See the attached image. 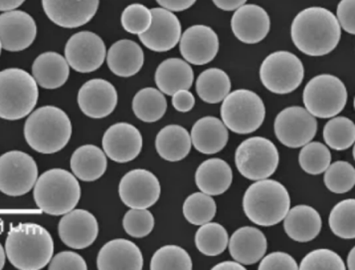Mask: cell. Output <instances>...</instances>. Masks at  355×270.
<instances>
[{"label":"cell","instance_id":"1","mask_svg":"<svg viewBox=\"0 0 355 270\" xmlns=\"http://www.w3.org/2000/svg\"><path fill=\"white\" fill-rule=\"evenodd\" d=\"M291 36L295 47L311 57L333 52L341 38V27L336 16L324 8H309L293 20Z\"/></svg>","mask_w":355,"mask_h":270},{"label":"cell","instance_id":"31","mask_svg":"<svg viewBox=\"0 0 355 270\" xmlns=\"http://www.w3.org/2000/svg\"><path fill=\"white\" fill-rule=\"evenodd\" d=\"M71 170L83 182H94L106 173L107 160L105 152L95 145L78 148L71 157Z\"/></svg>","mask_w":355,"mask_h":270},{"label":"cell","instance_id":"15","mask_svg":"<svg viewBox=\"0 0 355 270\" xmlns=\"http://www.w3.org/2000/svg\"><path fill=\"white\" fill-rule=\"evenodd\" d=\"M37 35L35 20L22 10L0 15V42L6 51L19 52L33 44Z\"/></svg>","mask_w":355,"mask_h":270},{"label":"cell","instance_id":"51","mask_svg":"<svg viewBox=\"0 0 355 270\" xmlns=\"http://www.w3.org/2000/svg\"><path fill=\"white\" fill-rule=\"evenodd\" d=\"M25 0H0V11L15 10L16 8L21 6Z\"/></svg>","mask_w":355,"mask_h":270},{"label":"cell","instance_id":"52","mask_svg":"<svg viewBox=\"0 0 355 270\" xmlns=\"http://www.w3.org/2000/svg\"><path fill=\"white\" fill-rule=\"evenodd\" d=\"M212 269L217 270H245L246 267H243L241 263L238 262H223L215 265Z\"/></svg>","mask_w":355,"mask_h":270},{"label":"cell","instance_id":"9","mask_svg":"<svg viewBox=\"0 0 355 270\" xmlns=\"http://www.w3.org/2000/svg\"><path fill=\"white\" fill-rule=\"evenodd\" d=\"M280 162L275 144L264 137L243 141L235 152V164L243 177L250 180H265L274 175Z\"/></svg>","mask_w":355,"mask_h":270},{"label":"cell","instance_id":"5","mask_svg":"<svg viewBox=\"0 0 355 270\" xmlns=\"http://www.w3.org/2000/svg\"><path fill=\"white\" fill-rule=\"evenodd\" d=\"M33 196L38 209L45 214L64 216L81 200V185L70 171L52 169L37 178Z\"/></svg>","mask_w":355,"mask_h":270},{"label":"cell","instance_id":"41","mask_svg":"<svg viewBox=\"0 0 355 270\" xmlns=\"http://www.w3.org/2000/svg\"><path fill=\"white\" fill-rule=\"evenodd\" d=\"M324 185L331 193L345 194L355 185L354 167L350 162L338 161L325 170Z\"/></svg>","mask_w":355,"mask_h":270},{"label":"cell","instance_id":"44","mask_svg":"<svg viewBox=\"0 0 355 270\" xmlns=\"http://www.w3.org/2000/svg\"><path fill=\"white\" fill-rule=\"evenodd\" d=\"M123 226L125 233L132 237H148L155 228V217L146 209H132L125 214Z\"/></svg>","mask_w":355,"mask_h":270},{"label":"cell","instance_id":"46","mask_svg":"<svg viewBox=\"0 0 355 270\" xmlns=\"http://www.w3.org/2000/svg\"><path fill=\"white\" fill-rule=\"evenodd\" d=\"M260 270H295L299 269L297 262L292 255L286 253H272L262 258Z\"/></svg>","mask_w":355,"mask_h":270},{"label":"cell","instance_id":"48","mask_svg":"<svg viewBox=\"0 0 355 270\" xmlns=\"http://www.w3.org/2000/svg\"><path fill=\"white\" fill-rule=\"evenodd\" d=\"M173 105L176 111L187 113L193 109L196 98L189 90H180L173 95Z\"/></svg>","mask_w":355,"mask_h":270},{"label":"cell","instance_id":"6","mask_svg":"<svg viewBox=\"0 0 355 270\" xmlns=\"http://www.w3.org/2000/svg\"><path fill=\"white\" fill-rule=\"evenodd\" d=\"M38 84L32 75L19 68L0 71V118L16 121L35 108Z\"/></svg>","mask_w":355,"mask_h":270},{"label":"cell","instance_id":"29","mask_svg":"<svg viewBox=\"0 0 355 270\" xmlns=\"http://www.w3.org/2000/svg\"><path fill=\"white\" fill-rule=\"evenodd\" d=\"M233 182V171L228 162L219 158L206 160L198 167L196 183L200 192L220 196L228 191Z\"/></svg>","mask_w":355,"mask_h":270},{"label":"cell","instance_id":"49","mask_svg":"<svg viewBox=\"0 0 355 270\" xmlns=\"http://www.w3.org/2000/svg\"><path fill=\"white\" fill-rule=\"evenodd\" d=\"M197 0H157V3L162 8L173 11V12H182V11L187 10Z\"/></svg>","mask_w":355,"mask_h":270},{"label":"cell","instance_id":"36","mask_svg":"<svg viewBox=\"0 0 355 270\" xmlns=\"http://www.w3.org/2000/svg\"><path fill=\"white\" fill-rule=\"evenodd\" d=\"M182 210L183 216L189 223L200 226L209 223L216 216V201L202 192L194 193L185 200Z\"/></svg>","mask_w":355,"mask_h":270},{"label":"cell","instance_id":"35","mask_svg":"<svg viewBox=\"0 0 355 270\" xmlns=\"http://www.w3.org/2000/svg\"><path fill=\"white\" fill-rule=\"evenodd\" d=\"M229 235L223 226L217 223L202 224L196 235V246L202 255L217 256L228 246Z\"/></svg>","mask_w":355,"mask_h":270},{"label":"cell","instance_id":"54","mask_svg":"<svg viewBox=\"0 0 355 270\" xmlns=\"http://www.w3.org/2000/svg\"><path fill=\"white\" fill-rule=\"evenodd\" d=\"M6 251H4L3 247L0 244V270L3 269L4 264H6Z\"/></svg>","mask_w":355,"mask_h":270},{"label":"cell","instance_id":"30","mask_svg":"<svg viewBox=\"0 0 355 270\" xmlns=\"http://www.w3.org/2000/svg\"><path fill=\"white\" fill-rule=\"evenodd\" d=\"M65 57L56 52L39 55L32 65V74L39 86L44 89H58L67 82L70 75Z\"/></svg>","mask_w":355,"mask_h":270},{"label":"cell","instance_id":"39","mask_svg":"<svg viewBox=\"0 0 355 270\" xmlns=\"http://www.w3.org/2000/svg\"><path fill=\"white\" fill-rule=\"evenodd\" d=\"M192 260L184 248L178 246L160 247L150 260L151 270H191Z\"/></svg>","mask_w":355,"mask_h":270},{"label":"cell","instance_id":"24","mask_svg":"<svg viewBox=\"0 0 355 270\" xmlns=\"http://www.w3.org/2000/svg\"><path fill=\"white\" fill-rule=\"evenodd\" d=\"M229 253L241 264L252 265L260 262L267 251L264 233L253 226H243L236 230L228 242Z\"/></svg>","mask_w":355,"mask_h":270},{"label":"cell","instance_id":"11","mask_svg":"<svg viewBox=\"0 0 355 270\" xmlns=\"http://www.w3.org/2000/svg\"><path fill=\"white\" fill-rule=\"evenodd\" d=\"M38 178L37 164L21 151L0 155V192L9 196H21L31 191Z\"/></svg>","mask_w":355,"mask_h":270},{"label":"cell","instance_id":"38","mask_svg":"<svg viewBox=\"0 0 355 270\" xmlns=\"http://www.w3.org/2000/svg\"><path fill=\"white\" fill-rule=\"evenodd\" d=\"M331 232L343 239L355 237V201L347 199L334 205L329 219Z\"/></svg>","mask_w":355,"mask_h":270},{"label":"cell","instance_id":"14","mask_svg":"<svg viewBox=\"0 0 355 270\" xmlns=\"http://www.w3.org/2000/svg\"><path fill=\"white\" fill-rule=\"evenodd\" d=\"M162 194L159 178L151 171L137 169L125 174L119 185L121 201L132 209H148L157 203Z\"/></svg>","mask_w":355,"mask_h":270},{"label":"cell","instance_id":"55","mask_svg":"<svg viewBox=\"0 0 355 270\" xmlns=\"http://www.w3.org/2000/svg\"><path fill=\"white\" fill-rule=\"evenodd\" d=\"M2 230H3V224H2V221H0V233H2Z\"/></svg>","mask_w":355,"mask_h":270},{"label":"cell","instance_id":"56","mask_svg":"<svg viewBox=\"0 0 355 270\" xmlns=\"http://www.w3.org/2000/svg\"><path fill=\"white\" fill-rule=\"evenodd\" d=\"M1 49H2V45H1V42H0V55H1Z\"/></svg>","mask_w":355,"mask_h":270},{"label":"cell","instance_id":"19","mask_svg":"<svg viewBox=\"0 0 355 270\" xmlns=\"http://www.w3.org/2000/svg\"><path fill=\"white\" fill-rule=\"evenodd\" d=\"M103 149L112 161L128 162L136 159L143 149V136L129 123L111 126L103 137Z\"/></svg>","mask_w":355,"mask_h":270},{"label":"cell","instance_id":"32","mask_svg":"<svg viewBox=\"0 0 355 270\" xmlns=\"http://www.w3.org/2000/svg\"><path fill=\"white\" fill-rule=\"evenodd\" d=\"M191 138L189 131L180 125L162 128L155 139L157 154L168 162L185 159L191 150Z\"/></svg>","mask_w":355,"mask_h":270},{"label":"cell","instance_id":"40","mask_svg":"<svg viewBox=\"0 0 355 270\" xmlns=\"http://www.w3.org/2000/svg\"><path fill=\"white\" fill-rule=\"evenodd\" d=\"M299 162L306 173L313 176L320 175L324 173L331 164V151L324 144L310 142L304 145L300 152Z\"/></svg>","mask_w":355,"mask_h":270},{"label":"cell","instance_id":"43","mask_svg":"<svg viewBox=\"0 0 355 270\" xmlns=\"http://www.w3.org/2000/svg\"><path fill=\"white\" fill-rule=\"evenodd\" d=\"M343 258L331 249H315L302 258L299 269L302 270H345Z\"/></svg>","mask_w":355,"mask_h":270},{"label":"cell","instance_id":"3","mask_svg":"<svg viewBox=\"0 0 355 270\" xmlns=\"http://www.w3.org/2000/svg\"><path fill=\"white\" fill-rule=\"evenodd\" d=\"M72 123L67 114L55 106L41 107L31 114L24 125L27 144L41 154L59 152L70 141Z\"/></svg>","mask_w":355,"mask_h":270},{"label":"cell","instance_id":"50","mask_svg":"<svg viewBox=\"0 0 355 270\" xmlns=\"http://www.w3.org/2000/svg\"><path fill=\"white\" fill-rule=\"evenodd\" d=\"M212 1L221 10L233 11L244 6L247 0H212Z\"/></svg>","mask_w":355,"mask_h":270},{"label":"cell","instance_id":"28","mask_svg":"<svg viewBox=\"0 0 355 270\" xmlns=\"http://www.w3.org/2000/svg\"><path fill=\"white\" fill-rule=\"evenodd\" d=\"M155 84L160 92L173 96L180 90H189L194 81V72L187 61L168 58L155 71Z\"/></svg>","mask_w":355,"mask_h":270},{"label":"cell","instance_id":"20","mask_svg":"<svg viewBox=\"0 0 355 270\" xmlns=\"http://www.w3.org/2000/svg\"><path fill=\"white\" fill-rule=\"evenodd\" d=\"M59 237L68 247L84 249L97 239V219L85 210H73L64 214L58 226Z\"/></svg>","mask_w":355,"mask_h":270},{"label":"cell","instance_id":"7","mask_svg":"<svg viewBox=\"0 0 355 270\" xmlns=\"http://www.w3.org/2000/svg\"><path fill=\"white\" fill-rule=\"evenodd\" d=\"M220 113L227 129L236 134L247 135L257 131L263 125L266 107L258 94L239 89L226 96Z\"/></svg>","mask_w":355,"mask_h":270},{"label":"cell","instance_id":"34","mask_svg":"<svg viewBox=\"0 0 355 270\" xmlns=\"http://www.w3.org/2000/svg\"><path fill=\"white\" fill-rule=\"evenodd\" d=\"M166 109L164 93L151 87L139 90L132 100L135 115L143 122H157L164 116Z\"/></svg>","mask_w":355,"mask_h":270},{"label":"cell","instance_id":"13","mask_svg":"<svg viewBox=\"0 0 355 270\" xmlns=\"http://www.w3.org/2000/svg\"><path fill=\"white\" fill-rule=\"evenodd\" d=\"M107 56L104 40L91 31L77 32L65 47V58L76 72L91 73L98 70Z\"/></svg>","mask_w":355,"mask_h":270},{"label":"cell","instance_id":"45","mask_svg":"<svg viewBox=\"0 0 355 270\" xmlns=\"http://www.w3.org/2000/svg\"><path fill=\"white\" fill-rule=\"evenodd\" d=\"M50 270H87L83 258L73 251H62L50 260Z\"/></svg>","mask_w":355,"mask_h":270},{"label":"cell","instance_id":"23","mask_svg":"<svg viewBox=\"0 0 355 270\" xmlns=\"http://www.w3.org/2000/svg\"><path fill=\"white\" fill-rule=\"evenodd\" d=\"M97 267L100 270H141L143 253L129 239H113L98 251Z\"/></svg>","mask_w":355,"mask_h":270},{"label":"cell","instance_id":"16","mask_svg":"<svg viewBox=\"0 0 355 270\" xmlns=\"http://www.w3.org/2000/svg\"><path fill=\"white\" fill-rule=\"evenodd\" d=\"M153 24L150 29L139 35L144 47L151 51L166 52L173 49L182 37V24L173 11L153 8Z\"/></svg>","mask_w":355,"mask_h":270},{"label":"cell","instance_id":"8","mask_svg":"<svg viewBox=\"0 0 355 270\" xmlns=\"http://www.w3.org/2000/svg\"><path fill=\"white\" fill-rule=\"evenodd\" d=\"M302 101L304 108L313 117L334 118L345 108L347 87L334 75H318L304 87Z\"/></svg>","mask_w":355,"mask_h":270},{"label":"cell","instance_id":"17","mask_svg":"<svg viewBox=\"0 0 355 270\" xmlns=\"http://www.w3.org/2000/svg\"><path fill=\"white\" fill-rule=\"evenodd\" d=\"M180 49L185 61L193 65H206L218 54V35L207 25H193L182 34Z\"/></svg>","mask_w":355,"mask_h":270},{"label":"cell","instance_id":"4","mask_svg":"<svg viewBox=\"0 0 355 270\" xmlns=\"http://www.w3.org/2000/svg\"><path fill=\"white\" fill-rule=\"evenodd\" d=\"M291 208V198L285 185L275 180H256L245 192L243 210L253 223L272 226L280 223Z\"/></svg>","mask_w":355,"mask_h":270},{"label":"cell","instance_id":"25","mask_svg":"<svg viewBox=\"0 0 355 270\" xmlns=\"http://www.w3.org/2000/svg\"><path fill=\"white\" fill-rule=\"evenodd\" d=\"M190 138L192 145L199 153L213 155L226 147L229 133L221 120L216 117L208 116L199 119L194 124Z\"/></svg>","mask_w":355,"mask_h":270},{"label":"cell","instance_id":"33","mask_svg":"<svg viewBox=\"0 0 355 270\" xmlns=\"http://www.w3.org/2000/svg\"><path fill=\"white\" fill-rule=\"evenodd\" d=\"M230 77L219 68H209L199 75L196 80V92L199 98L208 104H218L230 93Z\"/></svg>","mask_w":355,"mask_h":270},{"label":"cell","instance_id":"12","mask_svg":"<svg viewBox=\"0 0 355 270\" xmlns=\"http://www.w3.org/2000/svg\"><path fill=\"white\" fill-rule=\"evenodd\" d=\"M277 139L286 147H304L315 138L318 131L315 117L300 106L288 107L277 115L274 123Z\"/></svg>","mask_w":355,"mask_h":270},{"label":"cell","instance_id":"10","mask_svg":"<svg viewBox=\"0 0 355 270\" xmlns=\"http://www.w3.org/2000/svg\"><path fill=\"white\" fill-rule=\"evenodd\" d=\"M304 78V64L288 51H276L266 57L260 67V79L270 92L286 95L297 90Z\"/></svg>","mask_w":355,"mask_h":270},{"label":"cell","instance_id":"18","mask_svg":"<svg viewBox=\"0 0 355 270\" xmlns=\"http://www.w3.org/2000/svg\"><path fill=\"white\" fill-rule=\"evenodd\" d=\"M100 0H42L47 17L63 28L89 24L97 13Z\"/></svg>","mask_w":355,"mask_h":270},{"label":"cell","instance_id":"42","mask_svg":"<svg viewBox=\"0 0 355 270\" xmlns=\"http://www.w3.org/2000/svg\"><path fill=\"white\" fill-rule=\"evenodd\" d=\"M121 22L125 31L141 35L150 29L153 24V13L144 4H130L121 13Z\"/></svg>","mask_w":355,"mask_h":270},{"label":"cell","instance_id":"37","mask_svg":"<svg viewBox=\"0 0 355 270\" xmlns=\"http://www.w3.org/2000/svg\"><path fill=\"white\" fill-rule=\"evenodd\" d=\"M324 139L329 148L336 151L347 150L355 142V125L347 117H336L325 124Z\"/></svg>","mask_w":355,"mask_h":270},{"label":"cell","instance_id":"21","mask_svg":"<svg viewBox=\"0 0 355 270\" xmlns=\"http://www.w3.org/2000/svg\"><path fill=\"white\" fill-rule=\"evenodd\" d=\"M78 104L85 115L90 118H106L116 109L118 92L107 80H89L78 93Z\"/></svg>","mask_w":355,"mask_h":270},{"label":"cell","instance_id":"27","mask_svg":"<svg viewBox=\"0 0 355 270\" xmlns=\"http://www.w3.org/2000/svg\"><path fill=\"white\" fill-rule=\"evenodd\" d=\"M110 70L119 77H132L137 74L144 64V53L135 41L121 39L110 48L107 55Z\"/></svg>","mask_w":355,"mask_h":270},{"label":"cell","instance_id":"47","mask_svg":"<svg viewBox=\"0 0 355 270\" xmlns=\"http://www.w3.org/2000/svg\"><path fill=\"white\" fill-rule=\"evenodd\" d=\"M336 18L341 28L347 33L355 34V0H340L336 10Z\"/></svg>","mask_w":355,"mask_h":270},{"label":"cell","instance_id":"26","mask_svg":"<svg viewBox=\"0 0 355 270\" xmlns=\"http://www.w3.org/2000/svg\"><path fill=\"white\" fill-rule=\"evenodd\" d=\"M322 228V217L310 205H297L288 210L284 219L286 233L297 242H311L320 235Z\"/></svg>","mask_w":355,"mask_h":270},{"label":"cell","instance_id":"53","mask_svg":"<svg viewBox=\"0 0 355 270\" xmlns=\"http://www.w3.org/2000/svg\"><path fill=\"white\" fill-rule=\"evenodd\" d=\"M355 248L350 251L349 255L347 256V269L349 270L355 269Z\"/></svg>","mask_w":355,"mask_h":270},{"label":"cell","instance_id":"2","mask_svg":"<svg viewBox=\"0 0 355 270\" xmlns=\"http://www.w3.org/2000/svg\"><path fill=\"white\" fill-rule=\"evenodd\" d=\"M53 253V239L43 226L32 223L11 226L6 242V253L16 269H44L51 260Z\"/></svg>","mask_w":355,"mask_h":270},{"label":"cell","instance_id":"22","mask_svg":"<svg viewBox=\"0 0 355 270\" xmlns=\"http://www.w3.org/2000/svg\"><path fill=\"white\" fill-rule=\"evenodd\" d=\"M231 28L238 40L256 44L267 37L271 19L267 11L256 4H244L236 9L231 19Z\"/></svg>","mask_w":355,"mask_h":270}]
</instances>
